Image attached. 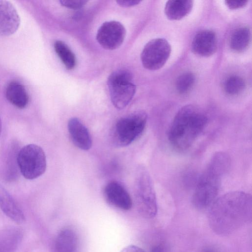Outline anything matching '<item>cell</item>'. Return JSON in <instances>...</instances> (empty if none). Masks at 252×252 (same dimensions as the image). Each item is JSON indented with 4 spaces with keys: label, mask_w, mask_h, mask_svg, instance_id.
I'll use <instances>...</instances> for the list:
<instances>
[{
    "label": "cell",
    "mask_w": 252,
    "mask_h": 252,
    "mask_svg": "<svg viewBox=\"0 0 252 252\" xmlns=\"http://www.w3.org/2000/svg\"><path fill=\"white\" fill-rule=\"evenodd\" d=\"M210 207L208 215L210 227L220 236L232 234L252 220V196L243 191L223 194Z\"/></svg>",
    "instance_id": "6da1fadb"
},
{
    "label": "cell",
    "mask_w": 252,
    "mask_h": 252,
    "mask_svg": "<svg viewBox=\"0 0 252 252\" xmlns=\"http://www.w3.org/2000/svg\"><path fill=\"white\" fill-rule=\"evenodd\" d=\"M208 118L197 106L187 105L176 113L170 126L168 138L171 145L180 151L189 149L206 127Z\"/></svg>",
    "instance_id": "7a4b0ae2"
},
{
    "label": "cell",
    "mask_w": 252,
    "mask_h": 252,
    "mask_svg": "<svg viewBox=\"0 0 252 252\" xmlns=\"http://www.w3.org/2000/svg\"><path fill=\"white\" fill-rule=\"evenodd\" d=\"M230 158L224 152H217L211 158L199 178L192 198L193 206L198 210L210 207L216 200L222 177L228 171Z\"/></svg>",
    "instance_id": "3957f363"
},
{
    "label": "cell",
    "mask_w": 252,
    "mask_h": 252,
    "mask_svg": "<svg viewBox=\"0 0 252 252\" xmlns=\"http://www.w3.org/2000/svg\"><path fill=\"white\" fill-rule=\"evenodd\" d=\"M134 202L138 213L143 218L151 219L157 214L156 193L151 177L143 167L138 168L134 183Z\"/></svg>",
    "instance_id": "277c9868"
},
{
    "label": "cell",
    "mask_w": 252,
    "mask_h": 252,
    "mask_svg": "<svg viewBox=\"0 0 252 252\" xmlns=\"http://www.w3.org/2000/svg\"><path fill=\"white\" fill-rule=\"evenodd\" d=\"M147 120L146 113L141 110L134 112L119 119L111 131L112 143L119 147L130 144L142 133Z\"/></svg>",
    "instance_id": "5b68a950"
},
{
    "label": "cell",
    "mask_w": 252,
    "mask_h": 252,
    "mask_svg": "<svg viewBox=\"0 0 252 252\" xmlns=\"http://www.w3.org/2000/svg\"><path fill=\"white\" fill-rule=\"evenodd\" d=\"M107 85L111 102L119 109L126 107L132 99L136 91L131 72L126 69H119L108 77Z\"/></svg>",
    "instance_id": "8992f818"
},
{
    "label": "cell",
    "mask_w": 252,
    "mask_h": 252,
    "mask_svg": "<svg viewBox=\"0 0 252 252\" xmlns=\"http://www.w3.org/2000/svg\"><path fill=\"white\" fill-rule=\"evenodd\" d=\"M17 163L22 175L27 179L33 180L41 176L46 169L45 153L40 146L30 144L19 150Z\"/></svg>",
    "instance_id": "52a82bcc"
},
{
    "label": "cell",
    "mask_w": 252,
    "mask_h": 252,
    "mask_svg": "<svg viewBox=\"0 0 252 252\" xmlns=\"http://www.w3.org/2000/svg\"><path fill=\"white\" fill-rule=\"evenodd\" d=\"M171 51V46L166 39L151 40L145 45L141 54L143 66L150 70L160 69L168 60Z\"/></svg>",
    "instance_id": "ba28073f"
},
{
    "label": "cell",
    "mask_w": 252,
    "mask_h": 252,
    "mask_svg": "<svg viewBox=\"0 0 252 252\" xmlns=\"http://www.w3.org/2000/svg\"><path fill=\"white\" fill-rule=\"evenodd\" d=\"M126 34V30L121 23L111 21L104 23L98 29L96 40L103 48L112 50L122 45Z\"/></svg>",
    "instance_id": "9c48e42d"
},
{
    "label": "cell",
    "mask_w": 252,
    "mask_h": 252,
    "mask_svg": "<svg viewBox=\"0 0 252 252\" xmlns=\"http://www.w3.org/2000/svg\"><path fill=\"white\" fill-rule=\"evenodd\" d=\"M104 195L106 201L110 205L123 210H129L132 206L131 197L119 182H109L104 189Z\"/></svg>",
    "instance_id": "30bf717a"
},
{
    "label": "cell",
    "mask_w": 252,
    "mask_h": 252,
    "mask_svg": "<svg viewBox=\"0 0 252 252\" xmlns=\"http://www.w3.org/2000/svg\"><path fill=\"white\" fill-rule=\"evenodd\" d=\"M20 25L19 15L9 1L0 0V36H9L18 30Z\"/></svg>",
    "instance_id": "8fae6325"
},
{
    "label": "cell",
    "mask_w": 252,
    "mask_h": 252,
    "mask_svg": "<svg viewBox=\"0 0 252 252\" xmlns=\"http://www.w3.org/2000/svg\"><path fill=\"white\" fill-rule=\"evenodd\" d=\"M216 33L211 30H203L196 34L193 38L191 49L196 55L208 57L213 55L217 49Z\"/></svg>",
    "instance_id": "7c38bea8"
},
{
    "label": "cell",
    "mask_w": 252,
    "mask_h": 252,
    "mask_svg": "<svg viewBox=\"0 0 252 252\" xmlns=\"http://www.w3.org/2000/svg\"><path fill=\"white\" fill-rule=\"evenodd\" d=\"M67 128L71 141L77 147L85 151L91 148L92 139L90 133L79 119L76 117L70 119Z\"/></svg>",
    "instance_id": "4fadbf2b"
},
{
    "label": "cell",
    "mask_w": 252,
    "mask_h": 252,
    "mask_svg": "<svg viewBox=\"0 0 252 252\" xmlns=\"http://www.w3.org/2000/svg\"><path fill=\"white\" fill-rule=\"evenodd\" d=\"M0 209L11 220L18 223L25 221V216L10 193L0 185Z\"/></svg>",
    "instance_id": "5bb4252c"
},
{
    "label": "cell",
    "mask_w": 252,
    "mask_h": 252,
    "mask_svg": "<svg viewBox=\"0 0 252 252\" xmlns=\"http://www.w3.org/2000/svg\"><path fill=\"white\" fill-rule=\"evenodd\" d=\"M5 96L10 103L19 109L25 108L29 101V95L25 88L16 81H12L7 85Z\"/></svg>",
    "instance_id": "9a60e30c"
},
{
    "label": "cell",
    "mask_w": 252,
    "mask_h": 252,
    "mask_svg": "<svg viewBox=\"0 0 252 252\" xmlns=\"http://www.w3.org/2000/svg\"><path fill=\"white\" fill-rule=\"evenodd\" d=\"M78 239L76 232L65 228L58 233L55 241L56 252H77Z\"/></svg>",
    "instance_id": "2e32d148"
},
{
    "label": "cell",
    "mask_w": 252,
    "mask_h": 252,
    "mask_svg": "<svg viewBox=\"0 0 252 252\" xmlns=\"http://www.w3.org/2000/svg\"><path fill=\"white\" fill-rule=\"evenodd\" d=\"M193 1L190 0H172L166 3L164 12L171 20H179L187 16L191 11Z\"/></svg>",
    "instance_id": "e0dca14e"
},
{
    "label": "cell",
    "mask_w": 252,
    "mask_h": 252,
    "mask_svg": "<svg viewBox=\"0 0 252 252\" xmlns=\"http://www.w3.org/2000/svg\"><path fill=\"white\" fill-rule=\"evenodd\" d=\"M23 236L22 231L16 227L6 228L0 232V252H14Z\"/></svg>",
    "instance_id": "ac0fdd59"
},
{
    "label": "cell",
    "mask_w": 252,
    "mask_h": 252,
    "mask_svg": "<svg viewBox=\"0 0 252 252\" xmlns=\"http://www.w3.org/2000/svg\"><path fill=\"white\" fill-rule=\"evenodd\" d=\"M19 151L16 142H12L7 150L3 169V177L7 181H13L18 178L19 169L17 158Z\"/></svg>",
    "instance_id": "d6986e66"
},
{
    "label": "cell",
    "mask_w": 252,
    "mask_h": 252,
    "mask_svg": "<svg viewBox=\"0 0 252 252\" xmlns=\"http://www.w3.org/2000/svg\"><path fill=\"white\" fill-rule=\"evenodd\" d=\"M251 35V31L248 27H243L236 29L230 37V48L236 52L245 51L250 43Z\"/></svg>",
    "instance_id": "ffe728a7"
},
{
    "label": "cell",
    "mask_w": 252,
    "mask_h": 252,
    "mask_svg": "<svg viewBox=\"0 0 252 252\" xmlns=\"http://www.w3.org/2000/svg\"><path fill=\"white\" fill-rule=\"evenodd\" d=\"M55 51L67 70H72L76 66L75 55L63 41L57 40L54 43Z\"/></svg>",
    "instance_id": "44dd1931"
},
{
    "label": "cell",
    "mask_w": 252,
    "mask_h": 252,
    "mask_svg": "<svg viewBox=\"0 0 252 252\" xmlns=\"http://www.w3.org/2000/svg\"><path fill=\"white\" fill-rule=\"evenodd\" d=\"M245 87L246 84L244 79L237 75L229 77L224 84L225 92L231 95L240 94L244 91Z\"/></svg>",
    "instance_id": "7402d4cb"
},
{
    "label": "cell",
    "mask_w": 252,
    "mask_h": 252,
    "mask_svg": "<svg viewBox=\"0 0 252 252\" xmlns=\"http://www.w3.org/2000/svg\"><path fill=\"white\" fill-rule=\"evenodd\" d=\"M195 81L194 75L191 72H186L180 75L175 83V88L180 94L189 92L193 86Z\"/></svg>",
    "instance_id": "603a6c76"
},
{
    "label": "cell",
    "mask_w": 252,
    "mask_h": 252,
    "mask_svg": "<svg viewBox=\"0 0 252 252\" xmlns=\"http://www.w3.org/2000/svg\"><path fill=\"white\" fill-rule=\"evenodd\" d=\"M60 2L63 6L72 9H78L85 5L88 1L84 0H61Z\"/></svg>",
    "instance_id": "cb8c5ba5"
},
{
    "label": "cell",
    "mask_w": 252,
    "mask_h": 252,
    "mask_svg": "<svg viewBox=\"0 0 252 252\" xmlns=\"http://www.w3.org/2000/svg\"><path fill=\"white\" fill-rule=\"evenodd\" d=\"M248 1L245 0H225L226 6L231 9H236L245 7Z\"/></svg>",
    "instance_id": "d4e9b609"
},
{
    "label": "cell",
    "mask_w": 252,
    "mask_h": 252,
    "mask_svg": "<svg viewBox=\"0 0 252 252\" xmlns=\"http://www.w3.org/2000/svg\"><path fill=\"white\" fill-rule=\"evenodd\" d=\"M140 1L137 0H123L116 1V2L123 7H130L139 4Z\"/></svg>",
    "instance_id": "484cf974"
},
{
    "label": "cell",
    "mask_w": 252,
    "mask_h": 252,
    "mask_svg": "<svg viewBox=\"0 0 252 252\" xmlns=\"http://www.w3.org/2000/svg\"><path fill=\"white\" fill-rule=\"evenodd\" d=\"M120 252H145L142 248L133 245L125 247Z\"/></svg>",
    "instance_id": "4316f807"
},
{
    "label": "cell",
    "mask_w": 252,
    "mask_h": 252,
    "mask_svg": "<svg viewBox=\"0 0 252 252\" xmlns=\"http://www.w3.org/2000/svg\"><path fill=\"white\" fill-rule=\"evenodd\" d=\"M164 249L161 245L154 246L151 250L150 252H164Z\"/></svg>",
    "instance_id": "83f0119b"
},
{
    "label": "cell",
    "mask_w": 252,
    "mask_h": 252,
    "mask_svg": "<svg viewBox=\"0 0 252 252\" xmlns=\"http://www.w3.org/2000/svg\"><path fill=\"white\" fill-rule=\"evenodd\" d=\"M1 131V119H0V135Z\"/></svg>",
    "instance_id": "f1b7e54d"
},
{
    "label": "cell",
    "mask_w": 252,
    "mask_h": 252,
    "mask_svg": "<svg viewBox=\"0 0 252 252\" xmlns=\"http://www.w3.org/2000/svg\"><path fill=\"white\" fill-rule=\"evenodd\" d=\"M204 252H214L213 251H212V250H207V251H205Z\"/></svg>",
    "instance_id": "f546056e"
}]
</instances>
